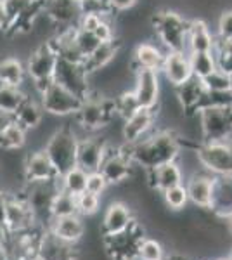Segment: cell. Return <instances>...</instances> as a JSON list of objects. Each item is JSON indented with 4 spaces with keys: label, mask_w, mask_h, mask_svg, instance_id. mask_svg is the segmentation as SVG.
<instances>
[{
    "label": "cell",
    "mask_w": 232,
    "mask_h": 260,
    "mask_svg": "<svg viewBox=\"0 0 232 260\" xmlns=\"http://www.w3.org/2000/svg\"><path fill=\"white\" fill-rule=\"evenodd\" d=\"M182 148L179 136L174 130H153L149 136L134 144H126L125 149L136 167L153 170L168 161H175Z\"/></svg>",
    "instance_id": "6da1fadb"
},
{
    "label": "cell",
    "mask_w": 232,
    "mask_h": 260,
    "mask_svg": "<svg viewBox=\"0 0 232 260\" xmlns=\"http://www.w3.org/2000/svg\"><path fill=\"white\" fill-rule=\"evenodd\" d=\"M189 21L184 14L172 9H161L153 14L151 28H153L159 45L167 52H187L185 39H187Z\"/></svg>",
    "instance_id": "7a4b0ae2"
},
{
    "label": "cell",
    "mask_w": 232,
    "mask_h": 260,
    "mask_svg": "<svg viewBox=\"0 0 232 260\" xmlns=\"http://www.w3.org/2000/svg\"><path fill=\"white\" fill-rule=\"evenodd\" d=\"M78 136L71 128H57L45 142V154L59 175L77 167Z\"/></svg>",
    "instance_id": "3957f363"
},
{
    "label": "cell",
    "mask_w": 232,
    "mask_h": 260,
    "mask_svg": "<svg viewBox=\"0 0 232 260\" xmlns=\"http://www.w3.org/2000/svg\"><path fill=\"white\" fill-rule=\"evenodd\" d=\"M115 104L113 99L104 98L99 92H90L85 99H83L82 106L77 111V121L78 125L87 132H95V130L104 128L106 125L111 123L115 118Z\"/></svg>",
    "instance_id": "277c9868"
},
{
    "label": "cell",
    "mask_w": 232,
    "mask_h": 260,
    "mask_svg": "<svg viewBox=\"0 0 232 260\" xmlns=\"http://www.w3.org/2000/svg\"><path fill=\"white\" fill-rule=\"evenodd\" d=\"M203 142H232V104L230 106H203L197 110Z\"/></svg>",
    "instance_id": "5b68a950"
},
{
    "label": "cell",
    "mask_w": 232,
    "mask_h": 260,
    "mask_svg": "<svg viewBox=\"0 0 232 260\" xmlns=\"http://www.w3.org/2000/svg\"><path fill=\"white\" fill-rule=\"evenodd\" d=\"M144 238V229L137 220L132 222L128 229L118 234L104 236V248L113 260H136L139 243Z\"/></svg>",
    "instance_id": "8992f818"
},
{
    "label": "cell",
    "mask_w": 232,
    "mask_h": 260,
    "mask_svg": "<svg viewBox=\"0 0 232 260\" xmlns=\"http://www.w3.org/2000/svg\"><path fill=\"white\" fill-rule=\"evenodd\" d=\"M197 158L203 169L213 175L232 174V142L215 141L201 142L196 148Z\"/></svg>",
    "instance_id": "52a82bcc"
},
{
    "label": "cell",
    "mask_w": 232,
    "mask_h": 260,
    "mask_svg": "<svg viewBox=\"0 0 232 260\" xmlns=\"http://www.w3.org/2000/svg\"><path fill=\"white\" fill-rule=\"evenodd\" d=\"M52 78H54V83L64 87L66 90L73 92L80 99H85L92 92L90 75L87 73L83 64H77V62H70V61L59 59L57 57Z\"/></svg>",
    "instance_id": "ba28073f"
},
{
    "label": "cell",
    "mask_w": 232,
    "mask_h": 260,
    "mask_svg": "<svg viewBox=\"0 0 232 260\" xmlns=\"http://www.w3.org/2000/svg\"><path fill=\"white\" fill-rule=\"evenodd\" d=\"M59 189H61L59 179L47 180V182H26L23 192H21V198L26 201L29 210L33 212L35 220L39 217H47L50 222V219H52L50 217V207H52V201Z\"/></svg>",
    "instance_id": "9c48e42d"
},
{
    "label": "cell",
    "mask_w": 232,
    "mask_h": 260,
    "mask_svg": "<svg viewBox=\"0 0 232 260\" xmlns=\"http://www.w3.org/2000/svg\"><path fill=\"white\" fill-rule=\"evenodd\" d=\"M136 170V163L128 156L125 148H115L106 141V153L104 160L101 163L99 172L104 175L108 184H121L130 180Z\"/></svg>",
    "instance_id": "30bf717a"
},
{
    "label": "cell",
    "mask_w": 232,
    "mask_h": 260,
    "mask_svg": "<svg viewBox=\"0 0 232 260\" xmlns=\"http://www.w3.org/2000/svg\"><path fill=\"white\" fill-rule=\"evenodd\" d=\"M82 103L83 99H80L78 95H75L73 92L66 90L57 83H52L44 94H40V104L44 111L54 116L77 115Z\"/></svg>",
    "instance_id": "8fae6325"
},
{
    "label": "cell",
    "mask_w": 232,
    "mask_h": 260,
    "mask_svg": "<svg viewBox=\"0 0 232 260\" xmlns=\"http://www.w3.org/2000/svg\"><path fill=\"white\" fill-rule=\"evenodd\" d=\"M134 94L141 108L156 110L161 98V75L153 70H137L134 77Z\"/></svg>",
    "instance_id": "7c38bea8"
},
{
    "label": "cell",
    "mask_w": 232,
    "mask_h": 260,
    "mask_svg": "<svg viewBox=\"0 0 232 260\" xmlns=\"http://www.w3.org/2000/svg\"><path fill=\"white\" fill-rule=\"evenodd\" d=\"M156 125V110L139 108V110L123 120L121 125V136L125 139V144H134L144 139L154 130Z\"/></svg>",
    "instance_id": "4fadbf2b"
},
{
    "label": "cell",
    "mask_w": 232,
    "mask_h": 260,
    "mask_svg": "<svg viewBox=\"0 0 232 260\" xmlns=\"http://www.w3.org/2000/svg\"><path fill=\"white\" fill-rule=\"evenodd\" d=\"M35 222L33 212L29 210V207L26 205L21 196L16 194H7V208H6V228L9 231V234H18L29 231Z\"/></svg>",
    "instance_id": "5bb4252c"
},
{
    "label": "cell",
    "mask_w": 232,
    "mask_h": 260,
    "mask_svg": "<svg viewBox=\"0 0 232 260\" xmlns=\"http://www.w3.org/2000/svg\"><path fill=\"white\" fill-rule=\"evenodd\" d=\"M213 174H210L206 169H201L194 172L192 175L187 177V184H185V189H187L189 201L197 208H203L208 210L210 203H212V187H213Z\"/></svg>",
    "instance_id": "9a60e30c"
},
{
    "label": "cell",
    "mask_w": 232,
    "mask_h": 260,
    "mask_svg": "<svg viewBox=\"0 0 232 260\" xmlns=\"http://www.w3.org/2000/svg\"><path fill=\"white\" fill-rule=\"evenodd\" d=\"M159 75L170 87H179L192 77L187 52H167Z\"/></svg>",
    "instance_id": "2e32d148"
},
{
    "label": "cell",
    "mask_w": 232,
    "mask_h": 260,
    "mask_svg": "<svg viewBox=\"0 0 232 260\" xmlns=\"http://www.w3.org/2000/svg\"><path fill=\"white\" fill-rule=\"evenodd\" d=\"M23 177L26 182H47L59 179V174L50 163L45 151H35L23 161Z\"/></svg>",
    "instance_id": "e0dca14e"
},
{
    "label": "cell",
    "mask_w": 232,
    "mask_h": 260,
    "mask_svg": "<svg viewBox=\"0 0 232 260\" xmlns=\"http://www.w3.org/2000/svg\"><path fill=\"white\" fill-rule=\"evenodd\" d=\"M106 153V141H99L95 137H83L78 139L77 149V167L85 170L87 174L97 172Z\"/></svg>",
    "instance_id": "ac0fdd59"
},
{
    "label": "cell",
    "mask_w": 232,
    "mask_h": 260,
    "mask_svg": "<svg viewBox=\"0 0 232 260\" xmlns=\"http://www.w3.org/2000/svg\"><path fill=\"white\" fill-rule=\"evenodd\" d=\"M56 62H57V54L45 42V44H42L40 47L33 50L24 68H26V73L29 75L31 80H40V78L52 77Z\"/></svg>",
    "instance_id": "d6986e66"
},
{
    "label": "cell",
    "mask_w": 232,
    "mask_h": 260,
    "mask_svg": "<svg viewBox=\"0 0 232 260\" xmlns=\"http://www.w3.org/2000/svg\"><path fill=\"white\" fill-rule=\"evenodd\" d=\"M208 210L220 220L232 213V174L213 177L212 203Z\"/></svg>",
    "instance_id": "ffe728a7"
},
{
    "label": "cell",
    "mask_w": 232,
    "mask_h": 260,
    "mask_svg": "<svg viewBox=\"0 0 232 260\" xmlns=\"http://www.w3.org/2000/svg\"><path fill=\"white\" fill-rule=\"evenodd\" d=\"M37 257L42 260H77L78 250L75 248V245L59 240L50 231H47L40 236Z\"/></svg>",
    "instance_id": "44dd1931"
},
{
    "label": "cell",
    "mask_w": 232,
    "mask_h": 260,
    "mask_svg": "<svg viewBox=\"0 0 232 260\" xmlns=\"http://www.w3.org/2000/svg\"><path fill=\"white\" fill-rule=\"evenodd\" d=\"M217 37L210 31V24L201 18L189 21L187 39H185V50L187 52H212Z\"/></svg>",
    "instance_id": "7402d4cb"
},
{
    "label": "cell",
    "mask_w": 232,
    "mask_h": 260,
    "mask_svg": "<svg viewBox=\"0 0 232 260\" xmlns=\"http://www.w3.org/2000/svg\"><path fill=\"white\" fill-rule=\"evenodd\" d=\"M45 16L54 24L61 26H78L82 9H80V0H47L45 4Z\"/></svg>",
    "instance_id": "603a6c76"
},
{
    "label": "cell",
    "mask_w": 232,
    "mask_h": 260,
    "mask_svg": "<svg viewBox=\"0 0 232 260\" xmlns=\"http://www.w3.org/2000/svg\"><path fill=\"white\" fill-rule=\"evenodd\" d=\"M164 56H167V50H164L159 44H153V42H141L136 49H134L132 56V68L134 70H153L159 71L163 66Z\"/></svg>",
    "instance_id": "cb8c5ba5"
},
{
    "label": "cell",
    "mask_w": 232,
    "mask_h": 260,
    "mask_svg": "<svg viewBox=\"0 0 232 260\" xmlns=\"http://www.w3.org/2000/svg\"><path fill=\"white\" fill-rule=\"evenodd\" d=\"M147 174V184H149L153 189L158 191H167L174 186L184 184V174L180 170V165L175 161H168L163 165L156 167L153 170H146Z\"/></svg>",
    "instance_id": "d4e9b609"
},
{
    "label": "cell",
    "mask_w": 232,
    "mask_h": 260,
    "mask_svg": "<svg viewBox=\"0 0 232 260\" xmlns=\"http://www.w3.org/2000/svg\"><path fill=\"white\" fill-rule=\"evenodd\" d=\"M136 220L132 215V208L123 201H113L108 207L106 213L103 219V236L106 234H118L123 233L132 225V222Z\"/></svg>",
    "instance_id": "484cf974"
},
{
    "label": "cell",
    "mask_w": 232,
    "mask_h": 260,
    "mask_svg": "<svg viewBox=\"0 0 232 260\" xmlns=\"http://www.w3.org/2000/svg\"><path fill=\"white\" fill-rule=\"evenodd\" d=\"M49 231L57 236L59 240L77 245V243L85 236V222L80 215H68V217H57L50 219Z\"/></svg>",
    "instance_id": "4316f807"
},
{
    "label": "cell",
    "mask_w": 232,
    "mask_h": 260,
    "mask_svg": "<svg viewBox=\"0 0 232 260\" xmlns=\"http://www.w3.org/2000/svg\"><path fill=\"white\" fill-rule=\"evenodd\" d=\"M175 95L179 99V103L182 104L185 113L197 111L203 106V101L206 98V89L203 85V80L197 77H191L187 82H184L182 85L175 87Z\"/></svg>",
    "instance_id": "83f0119b"
},
{
    "label": "cell",
    "mask_w": 232,
    "mask_h": 260,
    "mask_svg": "<svg viewBox=\"0 0 232 260\" xmlns=\"http://www.w3.org/2000/svg\"><path fill=\"white\" fill-rule=\"evenodd\" d=\"M120 47H121V42L118 39H115L113 42H103L90 56L85 57L83 68H85L87 73L92 77L97 71H101L103 68H106L108 64H111V62L120 56Z\"/></svg>",
    "instance_id": "f1b7e54d"
},
{
    "label": "cell",
    "mask_w": 232,
    "mask_h": 260,
    "mask_svg": "<svg viewBox=\"0 0 232 260\" xmlns=\"http://www.w3.org/2000/svg\"><path fill=\"white\" fill-rule=\"evenodd\" d=\"M44 113L45 111H44V108H42L40 101H35L26 95L23 104L16 110L14 118H16V123L21 125L24 130H33L42 123Z\"/></svg>",
    "instance_id": "f546056e"
},
{
    "label": "cell",
    "mask_w": 232,
    "mask_h": 260,
    "mask_svg": "<svg viewBox=\"0 0 232 260\" xmlns=\"http://www.w3.org/2000/svg\"><path fill=\"white\" fill-rule=\"evenodd\" d=\"M24 75H26V68L16 57H7V59L0 61V83L2 85L21 87Z\"/></svg>",
    "instance_id": "4dcf8cb0"
},
{
    "label": "cell",
    "mask_w": 232,
    "mask_h": 260,
    "mask_svg": "<svg viewBox=\"0 0 232 260\" xmlns=\"http://www.w3.org/2000/svg\"><path fill=\"white\" fill-rule=\"evenodd\" d=\"M59 186L61 189L73 196L82 194L87 189V172L82 170L80 167H73L62 175H59Z\"/></svg>",
    "instance_id": "1f68e13d"
},
{
    "label": "cell",
    "mask_w": 232,
    "mask_h": 260,
    "mask_svg": "<svg viewBox=\"0 0 232 260\" xmlns=\"http://www.w3.org/2000/svg\"><path fill=\"white\" fill-rule=\"evenodd\" d=\"M68 215H78L77 207V196L70 194L64 189H59L56 198L50 207V217L57 219V217H68Z\"/></svg>",
    "instance_id": "d6a6232c"
},
{
    "label": "cell",
    "mask_w": 232,
    "mask_h": 260,
    "mask_svg": "<svg viewBox=\"0 0 232 260\" xmlns=\"http://www.w3.org/2000/svg\"><path fill=\"white\" fill-rule=\"evenodd\" d=\"M189 64H191L192 77L205 78L213 70H217V61H215L213 52H187Z\"/></svg>",
    "instance_id": "836d02e7"
},
{
    "label": "cell",
    "mask_w": 232,
    "mask_h": 260,
    "mask_svg": "<svg viewBox=\"0 0 232 260\" xmlns=\"http://www.w3.org/2000/svg\"><path fill=\"white\" fill-rule=\"evenodd\" d=\"M24 99H26V94L21 90V87L2 85L0 83V111H7L14 115Z\"/></svg>",
    "instance_id": "e575fe53"
},
{
    "label": "cell",
    "mask_w": 232,
    "mask_h": 260,
    "mask_svg": "<svg viewBox=\"0 0 232 260\" xmlns=\"http://www.w3.org/2000/svg\"><path fill=\"white\" fill-rule=\"evenodd\" d=\"M26 134L28 130H24L18 123H12L9 128H6L0 134V148L7 151L21 149L26 144Z\"/></svg>",
    "instance_id": "d590c367"
},
{
    "label": "cell",
    "mask_w": 232,
    "mask_h": 260,
    "mask_svg": "<svg viewBox=\"0 0 232 260\" xmlns=\"http://www.w3.org/2000/svg\"><path fill=\"white\" fill-rule=\"evenodd\" d=\"M113 104H115V113L116 116H120V118H128L130 115H134L139 108V103L136 99V94H134V90H123L120 92V94L116 95V98H113Z\"/></svg>",
    "instance_id": "8d00e7d4"
},
{
    "label": "cell",
    "mask_w": 232,
    "mask_h": 260,
    "mask_svg": "<svg viewBox=\"0 0 232 260\" xmlns=\"http://www.w3.org/2000/svg\"><path fill=\"white\" fill-rule=\"evenodd\" d=\"M212 52L215 56V61H217V68L230 73L232 71V40L217 39Z\"/></svg>",
    "instance_id": "74e56055"
},
{
    "label": "cell",
    "mask_w": 232,
    "mask_h": 260,
    "mask_svg": "<svg viewBox=\"0 0 232 260\" xmlns=\"http://www.w3.org/2000/svg\"><path fill=\"white\" fill-rule=\"evenodd\" d=\"M163 200L167 203V207L174 212H180L185 208V205L189 203V196H187V189H185L184 184H179V186H174L170 189L163 191Z\"/></svg>",
    "instance_id": "f35d334b"
},
{
    "label": "cell",
    "mask_w": 232,
    "mask_h": 260,
    "mask_svg": "<svg viewBox=\"0 0 232 260\" xmlns=\"http://www.w3.org/2000/svg\"><path fill=\"white\" fill-rule=\"evenodd\" d=\"M137 260H164L163 245L151 238H142L137 248Z\"/></svg>",
    "instance_id": "ab89813d"
},
{
    "label": "cell",
    "mask_w": 232,
    "mask_h": 260,
    "mask_svg": "<svg viewBox=\"0 0 232 260\" xmlns=\"http://www.w3.org/2000/svg\"><path fill=\"white\" fill-rule=\"evenodd\" d=\"M201 80L206 92H229V73L223 70H213Z\"/></svg>",
    "instance_id": "60d3db41"
},
{
    "label": "cell",
    "mask_w": 232,
    "mask_h": 260,
    "mask_svg": "<svg viewBox=\"0 0 232 260\" xmlns=\"http://www.w3.org/2000/svg\"><path fill=\"white\" fill-rule=\"evenodd\" d=\"M77 207H78L80 217L94 215L101 207V196L92 194V192H88V191H83L82 194L77 196Z\"/></svg>",
    "instance_id": "b9f144b4"
},
{
    "label": "cell",
    "mask_w": 232,
    "mask_h": 260,
    "mask_svg": "<svg viewBox=\"0 0 232 260\" xmlns=\"http://www.w3.org/2000/svg\"><path fill=\"white\" fill-rule=\"evenodd\" d=\"M75 40H77V45L78 49L82 50L83 56H90L94 50L99 47L103 42H99V39L94 35L92 31H87V30H82V28L77 26V35H75Z\"/></svg>",
    "instance_id": "7bdbcfd3"
},
{
    "label": "cell",
    "mask_w": 232,
    "mask_h": 260,
    "mask_svg": "<svg viewBox=\"0 0 232 260\" xmlns=\"http://www.w3.org/2000/svg\"><path fill=\"white\" fill-rule=\"evenodd\" d=\"M217 39L232 40V9H225L217 18Z\"/></svg>",
    "instance_id": "ee69618b"
},
{
    "label": "cell",
    "mask_w": 232,
    "mask_h": 260,
    "mask_svg": "<svg viewBox=\"0 0 232 260\" xmlns=\"http://www.w3.org/2000/svg\"><path fill=\"white\" fill-rule=\"evenodd\" d=\"M108 180L104 179V175L101 174L99 170L97 172H90V174H87V189L88 192H92V194H97V196H103L104 191L108 189Z\"/></svg>",
    "instance_id": "f6af8a7d"
},
{
    "label": "cell",
    "mask_w": 232,
    "mask_h": 260,
    "mask_svg": "<svg viewBox=\"0 0 232 260\" xmlns=\"http://www.w3.org/2000/svg\"><path fill=\"white\" fill-rule=\"evenodd\" d=\"M94 35L99 39V42H113L116 39V33H115V26H113L111 19H109V16H106L103 21L99 23V26L95 28Z\"/></svg>",
    "instance_id": "bcb514c9"
},
{
    "label": "cell",
    "mask_w": 232,
    "mask_h": 260,
    "mask_svg": "<svg viewBox=\"0 0 232 260\" xmlns=\"http://www.w3.org/2000/svg\"><path fill=\"white\" fill-rule=\"evenodd\" d=\"M31 2H33V0H2L4 7H6L7 16H9V23L19 14L21 11L24 9V7L29 6Z\"/></svg>",
    "instance_id": "7dc6e473"
},
{
    "label": "cell",
    "mask_w": 232,
    "mask_h": 260,
    "mask_svg": "<svg viewBox=\"0 0 232 260\" xmlns=\"http://www.w3.org/2000/svg\"><path fill=\"white\" fill-rule=\"evenodd\" d=\"M139 4V0H108V6L111 11H116V12H125V11H130L134 9Z\"/></svg>",
    "instance_id": "c3c4849f"
},
{
    "label": "cell",
    "mask_w": 232,
    "mask_h": 260,
    "mask_svg": "<svg viewBox=\"0 0 232 260\" xmlns=\"http://www.w3.org/2000/svg\"><path fill=\"white\" fill-rule=\"evenodd\" d=\"M12 123H16L14 115H12V113H7V111H0V134H2L6 128H9Z\"/></svg>",
    "instance_id": "681fc988"
},
{
    "label": "cell",
    "mask_w": 232,
    "mask_h": 260,
    "mask_svg": "<svg viewBox=\"0 0 232 260\" xmlns=\"http://www.w3.org/2000/svg\"><path fill=\"white\" fill-rule=\"evenodd\" d=\"M6 208H7V194L4 191H0V224L6 222Z\"/></svg>",
    "instance_id": "f907efd6"
},
{
    "label": "cell",
    "mask_w": 232,
    "mask_h": 260,
    "mask_svg": "<svg viewBox=\"0 0 232 260\" xmlns=\"http://www.w3.org/2000/svg\"><path fill=\"white\" fill-rule=\"evenodd\" d=\"M7 26H9V16H7L6 7L0 0V30H7Z\"/></svg>",
    "instance_id": "816d5d0a"
},
{
    "label": "cell",
    "mask_w": 232,
    "mask_h": 260,
    "mask_svg": "<svg viewBox=\"0 0 232 260\" xmlns=\"http://www.w3.org/2000/svg\"><path fill=\"white\" fill-rule=\"evenodd\" d=\"M7 240H9V231H7V228L4 224H0V246L6 245Z\"/></svg>",
    "instance_id": "f5cc1de1"
},
{
    "label": "cell",
    "mask_w": 232,
    "mask_h": 260,
    "mask_svg": "<svg viewBox=\"0 0 232 260\" xmlns=\"http://www.w3.org/2000/svg\"><path fill=\"white\" fill-rule=\"evenodd\" d=\"M222 220L225 222V229H227V233H229L230 236H232V213H229V215H227V217H223Z\"/></svg>",
    "instance_id": "db71d44e"
},
{
    "label": "cell",
    "mask_w": 232,
    "mask_h": 260,
    "mask_svg": "<svg viewBox=\"0 0 232 260\" xmlns=\"http://www.w3.org/2000/svg\"><path fill=\"white\" fill-rule=\"evenodd\" d=\"M167 260H187V258H184L182 255H172V257H168Z\"/></svg>",
    "instance_id": "11a10c76"
},
{
    "label": "cell",
    "mask_w": 232,
    "mask_h": 260,
    "mask_svg": "<svg viewBox=\"0 0 232 260\" xmlns=\"http://www.w3.org/2000/svg\"><path fill=\"white\" fill-rule=\"evenodd\" d=\"M229 92L232 94V71L229 73Z\"/></svg>",
    "instance_id": "9f6ffc18"
},
{
    "label": "cell",
    "mask_w": 232,
    "mask_h": 260,
    "mask_svg": "<svg viewBox=\"0 0 232 260\" xmlns=\"http://www.w3.org/2000/svg\"><path fill=\"white\" fill-rule=\"evenodd\" d=\"M4 258V246H0V260Z\"/></svg>",
    "instance_id": "6f0895ef"
},
{
    "label": "cell",
    "mask_w": 232,
    "mask_h": 260,
    "mask_svg": "<svg viewBox=\"0 0 232 260\" xmlns=\"http://www.w3.org/2000/svg\"><path fill=\"white\" fill-rule=\"evenodd\" d=\"M29 260H42L40 257H33V258H29Z\"/></svg>",
    "instance_id": "680465c9"
},
{
    "label": "cell",
    "mask_w": 232,
    "mask_h": 260,
    "mask_svg": "<svg viewBox=\"0 0 232 260\" xmlns=\"http://www.w3.org/2000/svg\"><path fill=\"white\" fill-rule=\"evenodd\" d=\"M2 260H6V257H4V258H2Z\"/></svg>",
    "instance_id": "91938a15"
}]
</instances>
